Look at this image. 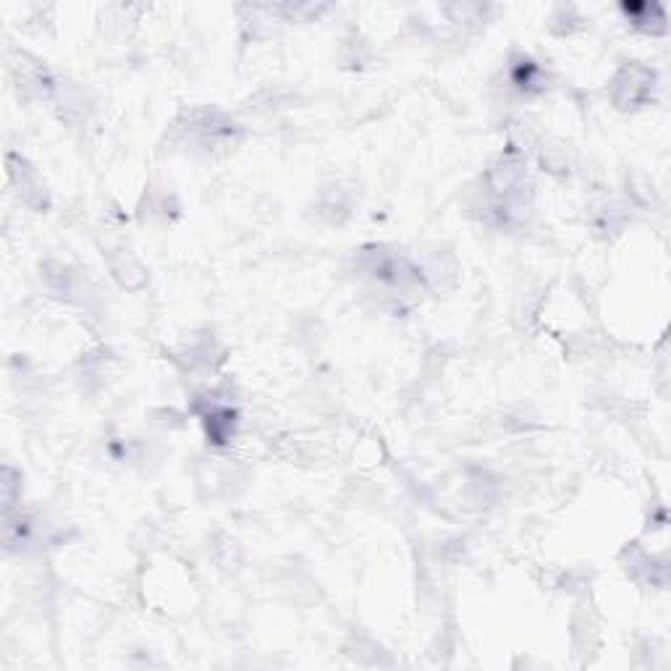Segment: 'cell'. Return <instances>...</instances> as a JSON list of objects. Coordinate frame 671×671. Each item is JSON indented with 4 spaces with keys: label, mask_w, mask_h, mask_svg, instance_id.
Masks as SVG:
<instances>
[{
    "label": "cell",
    "mask_w": 671,
    "mask_h": 671,
    "mask_svg": "<svg viewBox=\"0 0 671 671\" xmlns=\"http://www.w3.org/2000/svg\"><path fill=\"white\" fill-rule=\"evenodd\" d=\"M6 166H8V179H11V187L16 189L19 200L32 210H48L50 205V194L45 181H42L40 173L29 166L27 160L16 153L6 155Z\"/></svg>",
    "instance_id": "4"
},
{
    "label": "cell",
    "mask_w": 671,
    "mask_h": 671,
    "mask_svg": "<svg viewBox=\"0 0 671 671\" xmlns=\"http://www.w3.org/2000/svg\"><path fill=\"white\" fill-rule=\"evenodd\" d=\"M540 163L551 173H569L575 166V147L561 139H551L540 147Z\"/></svg>",
    "instance_id": "12"
},
{
    "label": "cell",
    "mask_w": 671,
    "mask_h": 671,
    "mask_svg": "<svg viewBox=\"0 0 671 671\" xmlns=\"http://www.w3.org/2000/svg\"><path fill=\"white\" fill-rule=\"evenodd\" d=\"M357 273L370 281L375 297H381L383 305L409 307L415 305L425 289V278L415 263L399 252H388V247H362L357 252Z\"/></svg>",
    "instance_id": "1"
},
{
    "label": "cell",
    "mask_w": 671,
    "mask_h": 671,
    "mask_svg": "<svg viewBox=\"0 0 671 671\" xmlns=\"http://www.w3.org/2000/svg\"><path fill=\"white\" fill-rule=\"evenodd\" d=\"M181 357H184V362L192 370H215L223 362V349L215 341L213 333H202V336H194L189 341V346L181 352Z\"/></svg>",
    "instance_id": "9"
},
{
    "label": "cell",
    "mask_w": 671,
    "mask_h": 671,
    "mask_svg": "<svg viewBox=\"0 0 671 671\" xmlns=\"http://www.w3.org/2000/svg\"><path fill=\"white\" fill-rule=\"evenodd\" d=\"M108 265H111V273L118 284L129 291H139L147 286V270L145 265L139 263V257L134 255L129 247H116V250H108Z\"/></svg>",
    "instance_id": "8"
},
{
    "label": "cell",
    "mask_w": 671,
    "mask_h": 671,
    "mask_svg": "<svg viewBox=\"0 0 671 671\" xmlns=\"http://www.w3.org/2000/svg\"><path fill=\"white\" fill-rule=\"evenodd\" d=\"M425 276L430 281H436L438 286L441 284H454V278H457V263H454V257L449 252H433L425 265Z\"/></svg>",
    "instance_id": "14"
},
{
    "label": "cell",
    "mask_w": 671,
    "mask_h": 671,
    "mask_svg": "<svg viewBox=\"0 0 671 671\" xmlns=\"http://www.w3.org/2000/svg\"><path fill=\"white\" fill-rule=\"evenodd\" d=\"M171 142L189 145L200 153L229 150L239 142V126L218 108H192L184 111L171 126Z\"/></svg>",
    "instance_id": "2"
},
{
    "label": "cell",
    "mask_w": 671,
    "mask_h": 671,
    "mask_svg": "<svg viewBox=\"0 0 671 671\" xmlns=\"http://www.w3.org/2000/svg\"><path fill=\"white\" fill-rule=\"evenodd\" d=\"M624 11L630 14L632 24L651 35H661L666 29V14L664 8L656 3H635V6H624Z\"/></svg>",
    "instance_id": "13"
},
{
    "label": "cell",
    "mask_w": 671,
    "mask_h": 671,
    "mask_svg": "<svg viewBox=\"0 0 671 671\" xmlns=\"http://www.w3.org/2000/svg\"><path fill=\"white\" fill-rule=\"evenodd\" d=\"M53 100L58 105L63 121H69L74 126H82L92 113V103L87 92L71 79H56V90H53Z\"/></svg>",
    "instance_id": "7"
},
{
    "label": "cell",
    "mask_w": 671,
    "mask_h": 671,
    "mask_svg": "<svg viewBox=\"0 0 671 671\" xmlns=\"http://www.w3.org/2000/svg\"><path fill=\"white\" fill-rule=\"evenodd\" d=\"M19 475H16L11 467H3V483H0V488H3V512H11L16 504V493H19Z\"/></svg>",
    "instance_id": "15"
},
{
    "label": "cell",
    "mask_w": 671,
    "mask_h": 671,
    "mask_svg": "<svg viewBox=\"0 0 671 671\" xmlns=\"http://www.w3.org/2000/svg\"><path fill=\"white\" fill-rule=\"evenodd\" d=\"M352 194L349 189L339 187V184H328L320 189L318 210L328 223H344L352 215Z\"/></svg>",
    "instance_id": "10"
},
{
    "label": "cell",
    "mask_w": 671,
    "mask_h": 671,
    "mask_svg": "<svg viewBox=\"0 0 671 671\" xmlns=\"http://www.w3.org/2000/svg\"><path fill=\"white\" fill-rule=\"evenodd\" d=\"M40 276L45 289L58 299H66V302H79V294L84 291V281L77 270L66 263H58V260H45L40 265Z\"/></svg>",
    "instance_id": "6"
},
{
    "label": "cell",
    "mask_w": 671,
    "mask_h": 671,
    "mask_svg": "<svg viewBox=\"0 0 671 671\" xmlns=\"http://www.w3.org/2000/svg\"><path fill=\"white\" fill-rule=\"evenodd\" d=\"M509 82L519 92H540L546 87V71L527 56H519L509 69Z\"/></svg>",
    "instance_id": "11"
},
{
    "label": "cell",
    "mask_w": 671,
    "mask_h": 671,
    "mask_svg": "<svg viewBox=\"0 0 671 671\" xmlns=\"http://www.w3.org/2000/svg\"><path fill=\"white\" fill-rule=\"evenodd\" d=\"M653 82H656V74L648 66H643V63H624L609 84L611 103L619 111H630V108L648 103V97L653 92Z\"/></svg>",
    "instance_id": "3"
},
{
    "label": "cell",
    "mask_w": 671,
    "mask_h": 671,
    "mask_svg": "<svg viewBox=\"0 0 671 671\" xmlns=\"http://www.w3.org/2000/svg\"><path fill=\"white\" fill-rule=\"evenodd\" d=\"M16 58H11V71H14L16 87L27 100H53V90H56V79L50 77V71L35 61L27 53L16 50Z\"/></svg>",
    "instance_id": "5"
}]
</instances>
